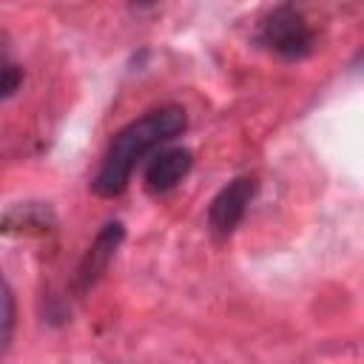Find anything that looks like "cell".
<instances>
[{
	"mask_svg": "<svg viewBox=\"0 0 364 364\" xmlns=\"http://www.w3.org/2000/svg\"><path fill=\"white\" fill-rule=\"evenodd\" d=\"M23 85V65L14 57V46L9 31L0 28V100H9Z\"/></svg>",
	"mask_w": 364,
	"mask_h": 364,
	"instance_id": "cell-7",
	"label": "cell"
},
{
	"mask_svg": "<svg viewBox=\"0 0 364 364\" xmlns=\"http://www.w3.org/2000/svg\"><path fill=\"white\" fill-rule=\"evenodd\" d=\"M51 228H54V210L46 202H20L0 216V233H11V236L48 233Z\"/></svg>",
	"mask_w": 364,
	"mask_h": 364,
	"instance_id": "cell-6",
	"label": "cell"
},
{
	"mask_svg": "<svg viewBox=\"0 0 364 364\" xmlns=\"http://www.w3.org/2000/svg\"><path fill=\"white\" fill-rule=\"evenodd\" d=\"M122 239H125V225L117 222V219H114V222H105V225L97 230L94 242H91L88 250L82 253V259H80V264H77V273H74V287H77V293H88V290L105 276V270H108V264L114 262V256H117Z\"/></svg>",
	"mask_w": 364,
	"mask_h": 364,
	"instance_id": "cell-4",
	"label": "cell"
},
{
	"mask_svg": "<svg viewBox=\"0 0 364 364\" xmlns=\"http://www.w3.org/2000/svg\"><path fill=\"white\" fill-rule=\"evenodd\" d=\"M188 128V114L182 105H159L154 111H145L142 117L131 119L125 128H119L91 179L94 196L114 199L119 196L131 176L134 168L162 145H168L173 136H179Z\"/></svg>",
	"mask_w": 364,
	"mask_h": 364,
	"instance_id": "cell-1",
	"label": "cell"
},
{
	"mask_svg": "<svg viewBox=\"0 0 364 364\" xmlns=\"http://www.w3.org/2000/svg\"><path fill=\"white\" fill-rule=\"evenodd\" d=\"M256 40H259V46H264L270 54H276L282 60H304L316 48V31H313V26L290 3L273 6L262 17L259 31H256Z\"/></svg>",
	"mask_w": 364,
	"mask_h": 364,
	"instance_id": "cell-2",
	"label": "cell"
},
{
	"mask_svg": "<svg viewBox=\"0 0 364 364\" xmlns=\"http://www.w3.org/2000/svg\"><path fill=\"white\" fill-rule=\"evenodd\" d=\"M14 324H17V304L9 282L0 276V355L11 347L14 338Z\"/></svg>",
	"mask_w": 364,
	"mask_h": 364,
	"instance_id": "cell-8",
	"label": "cell"
},
{
	"mask_svg": "<svg viewBox=\"0 0 364 364\" xmlns=\"http://www.w3.org/2000/svg\"><path fill=\"white\" fill-rule=\"evenodd\" d=\"M253 196H256V179L253 176L230 179L225 188H219V193L208 205V228L216 236H230L239 228V222L245 219Z\"/></svg>",
	"mask_w": 364,
	"mask_h": 364,
	"instance_id": "cell-3",
	"label": "cell"
},
{
	"mask_svg": "<svg viewBox=\"0 0 364 364\" xmlns=\"http://www.w3.org/2000/svg\"><path fill=\"white\" fill-rule=\"evenodd\" d=\"M193 168V154L182 145L159 148L145 165V191L148 193H168L173 191Z\"/></svg>",
	"mask_w": 364,
	"mask_h": 364,
	"instance_id": "cell-5",
	"label": "cell"
}]
</instances>
